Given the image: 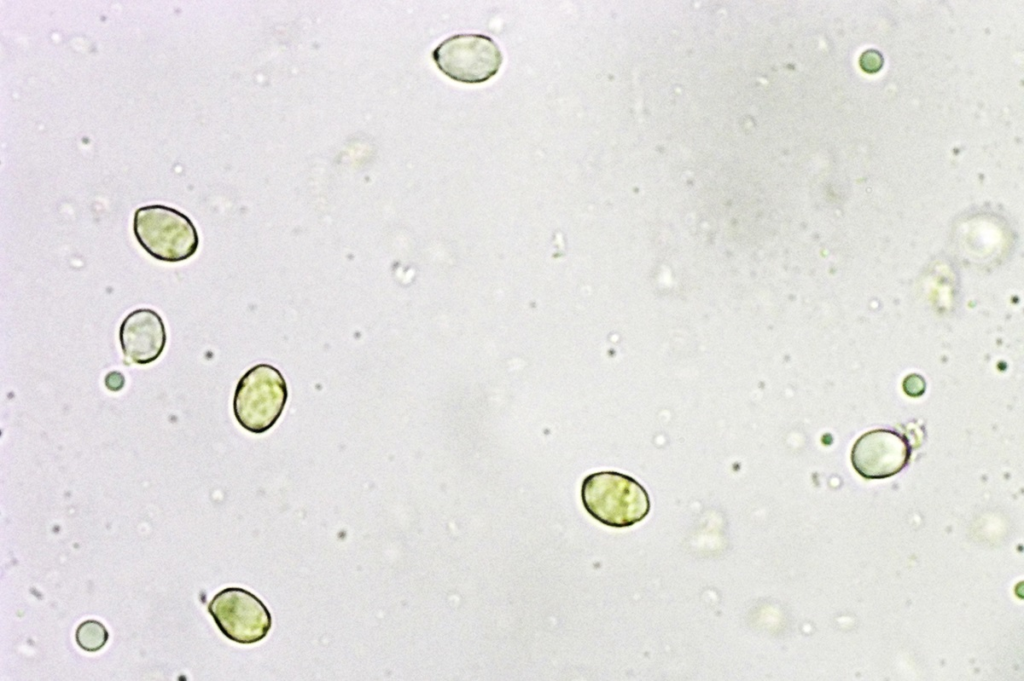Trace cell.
Segmentation results:
<instances>
[{
    "label": "cell",
    "instance_id": "cell-5",
    "mask_svg": "<svg viewBox=\"0 0 1024 681\" xmlns=\"http://www.w3.org/2000/svg\"><path fill=\"white\" fill-rule=\"evenodd\" d=\"M208 612L225 637L242 645L263 640L272 626L266 605L256 595L239 587L218 592L208 604Z\"/></svg>",
    "mask_w": 1024,
    "mask_h": 681
},
{
    "label": "cell",
    "instance_id": "cell-2",
    "mask_svg": "<svg viewBox=\"0 0 1024 681\" xmlns=\"http://www.w3.org/2000/svg\"><path fill=\"white\" fill-rule=\"evenodd\" d=\"M133 230L141 247L153 258L165 262L186 260L199 246L198 232L191 219L161 204L138 208Z\"/></svg>",
    "mask_w": 1024,
    "mask_h": 681
},
{
    "label": "cell",
    "instance_id": "cell-3",
    "mask_svg": "<svg viewBox=\"0 0 1024 681\" xmlns=\"http://www.w3.org/2000/svg\"><path fill=\"white\" fill-rule=\"evenodd\" d=\"M287 398V385L281 372L269 364L255 365L236 386L235 418L247 431L264 433L278 421Z\"/></svg>",
    "mask_w": 1024,
    "mask_h": 681
},
{
    "label": "cell",
    "instance_id": "cell-11",
    "mask_svg": "<svg viewBox=\"0 0 1024 681\" xmlns=\"http://www.w3.org/2000/svg\"><path fill=\"white\" fill-rule=\"evenodd\" d=\"M106 378H109V379L113 380V382H114L112 387L110 388V390H112V391H117V390L121 389L123 384H124V377L122 376L121 373L112 372V373H109Z\"/></svg>",
    "mask_w": 1024,
    "mask_h": 681
},
{
    "label": "cell",
    "instance_id": "cell-9",
    "mask_svg": "<svg viewBox=\"0 0 1024 681\" xmlns=\"http://www.w3.org/2000/svg\"><path fill=\"white\" fill-rule=\"evenodd\" d=\"M883 65L882 55L876 50H867L861 55L860 66L868 73L877 72Z\"/></svg>",
    "mask_w": 1024,
    "mask_h": 681
},
{
    "label": "cell",
    "instance_id": "cell-4",
    "mask_svg": "<svg viewBox=\"0 0 1024 681\" xmlns=\"http://www.w3.org/2000/svg\"><path fill=\"white\" fill-rule=\"evenodd\" d=\"M437 68L450 79L480 84L494 77L502 63L499 45L483 34H457L442 41L432 52Z\"/></svg>",
    "mask_w": 1024,
    "mask_h": 681
},
{
    "label": "cell",
    "instance_id": "cell-7",
    "mask_svg": "<svg viewBox=\"0 0 1024 681\" xmlns=\"http://www.w3.org/2000/svg\"><path fill=\"white\" fill-rule=\"evenodd\" d=\"M119 341L126 361L141 365L154 362L167 341L161 316L147 308L132 311L120 325Z\"/></svg>",
    "mask_w": 1024,
    "mask_h": 681
},
{
    "label": "cell",
    "instance_id": "cell-10",
    "mask_svg": "<svg viewBox=\"0 0 1024 681\" xmlns=\"http://www.w3.org/2000/svg\"><path fill=\"white\" fill-rule=\"evenodd\" d=\"M909 381L905 379L903 388L905 392L910 396H919L924 392L925 383L922 377L913 374L907 377Z\"/></svg>",
    "mask_w": 1024,
    "mask_h": 681
},
{
    "label": "cell",
    "instance_id": "cell-8",
    "mask_svg": "<svg viewBox=\"0 0 1024 681\" xmlns=\"http://www.w3.org/2000/svg\"><path fill=\"white\" fill-rule=\"evenodd\" d=\"M109 638L106 627L99 621L85 620L76 629L75 639L80 648L96 652L103 648Z\"/></svg>",
    "mask_w": 1024,
    "mask_h": 681
},
{
    "label": "cell",
    "instance_id": "cell-1",
    "mask_svg": "<svg viewBox=\"0 0 1024 681\" xmlns=\"http://www.w3.org/2000/svg\"><path fill=\"white\" fill-rule=\"evenodd\" d=\"M585 510L600 523L615 528L630 527L650 512V497L634 478L616 471L587 475L581 485Z\"/></svg>",
    "mask_w": 1024,
    "mask_h": 681
},
{
    "label": "cell",
    "instance_id": "cell-6",
    "mask_svg": "<svg viewBox=\"0 0 1024 681\" xmlns=\"http://www.w3.org/2000/svg\"><path fill=\"white\" fill-rule=\"evenodd\" d=\"M911 456L908 440L888 429L871 430L861 435L851 450V463L866 479H884L899 473Z\"/></svg>",
    "mask_w": 1024,
    "mask_h": 681
}]
</instances>
